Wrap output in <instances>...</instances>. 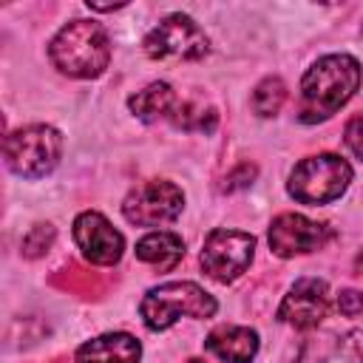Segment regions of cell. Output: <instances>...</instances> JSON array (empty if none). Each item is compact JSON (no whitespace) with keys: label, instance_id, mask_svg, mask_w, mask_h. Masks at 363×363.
<instances>
[{"label":"cell","instance_id":"cell-2","mask_svg":"<svg viewBox=\"0 0 363 363\" xmlns=\"http://www.w3.org/2000/svg\"><path fill=\"white\" fill-rule=\"evenodd\" d=\"M51 62L77 79L99 77L108 68L111 60V40L105 28L94 20H74L60 28V34L51 40Z\"/></svg>","mask_w":363,"mask_h":363},{"label":"cell","instance_id":"cell-7","mask_svg":"<svg viewBox=\"0 0 363 363\" xmlns=\"http://www.w3.org/2000/svg\"><path fill=\"white\" fill-rule=\"evenodd\" d=\"M252 250H255V238L250 233H241V230H213L204 238V247H201V269L213 281L230 284V281H235L250 267Z\"/></svg>","mask_w":363,"mask_h":363},{"label":"cell","instance_id":"cell-21","mask_svg":"<svg viewBox=\"0 0 363 363\" xmlns=\"http://www.w3.org/2000/svg\"><path fill=\"white\" fill-rule=\"evenodd\" d=\"M340 354H343L346 363H363V329H354L343 337Z\"/></svg>","mask_w":363,"mask_h":363},{"label":"cell","instance_id":"cell-12","mask_svg":"<svg viewBox=\"0 0 363 363\" xmlns=\"http://www.w3.org/2000/svg\"><path fill=\"white\" fill-rule=\"evenodd\" d=\"M204 349L213 352L224 363H250L255 357V352H258V335L250 326L224 323V326H216L207 335Z\"/></svg>","mask_w":363,"mask_h":363},{"label":"cell","instance_id":"cell-1","mask_svg":"<svg viewBox=\"0 0 363 363\" xmlns=\"http://www.w3.org/2000/svg\"><path fill=\"white\" fill-rule=\"evenodd\" d=\"M360 62L349 54L320 57L301 79V111L298 119L303 125H315L329 119L337 108H343L357 85H360Z\"/></svg>","mask_w":363,"mask_h":363},{"label":"cell","instance_id":"cell-18","mask_svg":"<svg viewBox=\"0 0 363 363\" xmlns=\"http://www.w3.org/2000/svg\"><path fill=\"white\" fill-rule=\"evenodd\" d=\"M51 244H54V227L51 224H34L23 238V255L40 258L43 252H48Z\"/></svg>","mask_w":363,"mask_h":363},{"label":"cell","instance_id":"cell-4","mask_svg":"<svg viewBox=\"0 0 363 363\" xmlns=\"http://www.w3.org/2000/svg\"><path fill=\"white\" fill-rule=\"evenodd\" d=\"M352 164L335 153L301 159L289 173V196L301 204H329L346 193Z\"/></svg>","mask_w":363,"mask_h":363},{"label":"cell","instance_id":"cell-6","mask_svg":"<svg viewBox=\"0 0 363 363\" xmlns=\"http://www.w3.org/2000/svg\"><path fill=\"white\" fill-rule=\"evenodd\" d=\"M207 51V34L187 14H167L145 37V54L150 60H201Z\"/></svg>","mask_w":363,"mask_h":363},{"label":"cell","instance_id":"cell-9","mask_svg":"<svg viewBox=\"0 0 363 363\" xmlns=\"http://www.w3.org/2000/svg\"><path fill=\"white\" fill-rule=\"evenodd\" d=\"M332 235V227L323 221H312L301 213H281L269 227V250L278 258H292L320 250Z\"/></svg>","mask_w":363,"mask_h":363},{"label":"cell","instance_id":"cell-5","mask_svg":"<svg viewBox=\"0 0 363 363\" xmlns=\"http://www.w3.org/2000/svg\"><path fill=\"white\" fill-rule=\"evenodd\" d=\"M62 153V136L51 125H28L6 136L3 156L11 173L23 179H43L51 173Z\"/></svg>","mask_w":363,"mask_h":363},{"label":"cell","instance_id":"cell-3","mask_svg":"<svg viewBox=\"0 0 363 363\" xmlns=\"http://www.w3.org/2000/svg\"><path fill=\"white\" fill-rule=\"evenodd\" d=\"M213 312H216L213 295L204 292L201 286L190 284V281H173V284L153 286L139 303V315H142L145 326L153 332H164L182 315L213 318Z\"/></svg>","mask_w":363,"mask_h":363},{"label":"cell","instance_id":"cell-14","mask_svg":"<svg viewBox=\"0 0 363 363\" xmlns=\"http://www.w3.org/2000/svg\"><path fill=\"white\" fill-rule=\"evenodd\" d=\"M182 255H184V241L167 230L147 233L145 238L136 241V258L156 269H173L182 261Z\"/></svg>","mask_w":363,"mask_h":363},{"label":"cell","instance_id":"cell-22","mask_svg":"<svg viewBox=\"0 0 363 363\" xmlns=\"http://www.w3.org/2000/svg\"><path fill=\"white\" fill-rule=\"evenodd\" d=\"M337 309H340L346 318H354L357 312H363V292H357V289H343V292H337Z\"/></svg>","mask_w":363,"mask_h":363},{"label":"cell","instance_id":"cell-13","mask_svg":"<svg viewBox=\"0 0 363 363\" xmlns=\"http://www.w3.org/2000/svg\"><path fill=\"white\" fill-rule=\"evenodd\" d=\"M142 346L133 335L111 332L99 335L77 349V363H139Z\"/></svg>","mask_w":363,"mask_h":363},{"label":"cell","instance_id":"cell-23","mask_svg":"<svg viewBox=\"0 0 363 363\" xmlns=\"http://www.w3.org/2000/svg\"><path fill=\"white\" fill-rule=\"evenodd\" d=\"M354 264H357V269H363V252L357 255V261H354Z\"/></svg>","mask_w":363,"mask_h":363},{"label":"cell","instance_id":"cell-19","mask_svg":"<svg viewBox=\"0 0 363 363\" xmlns=\"http://www.w3.org/2000/svg\"><path fill=\"white\" fill-rule=\"evenodd\" d=\"M258 176V167L252 164V162H241L235 170H230L227 176H224V184H221V190L224 193H235V190H244V187H250L252 184V179Z\"/></svg>","mask_w":363,"mask_h":363},{"label":"cell","instance_id":"cell-15","mask_svg":"<svg viewBox=\"0 0 363 363\" xmlns=\"http://www.w3.org/2000/svg\"><path fill=\"white\" fill-rule=\"evenodd\" d=\"M176 102L179 99H176V94H173V88L167 82H150L147 88L136 91L128 99V108L142 122H159V119H170Z\"/></svg>","mask_w":363,"mask_h":363},{"label":"cell","instance_id":"cell-8","mask_svg":"<svg viewBox=\"0 0 363 363\" xmlns=\"http://www.w3.org/2000/svg\"><path fill=\"white\" fill-rule=\"evenodd\" d=\"M184 207V193L164 179L145 182L122 201V216L136 227H156L173 221Z\"/></svg>","mask_w":363,"mask_h":363},{"label":"cell","instance_id":"cell-24","mask_svg":"<svg viewBox=\"0 0 363 363\" xmlns=\"http://www.w3.org/2000/svg\"><path fill=\"white\" fill-rule=\"evenodd\" d=\"M187 363H204V360H187Z\"/></svg>","mask_w":363,"mask_h":363},{"label":"cell","instance_id":"cell-20","mask_svg":"<svg viewBox=\"0 0 363 363\" xmlns=\"http://www.w3.org/2000/svg\"><path fill=\"white\" fill-rule=\"evenodd\" d=\"M343 139H346V147H349L357 159H363V113H357V116L349 119V125H346V130H343Z\"/></svg>","mask_w":363,"mask_h":363},{"label":"cell","instance_id":"cell-11","mask_svg":"<svg viewBox=\"0 0 363 363\" xmlns=\"http://www.w3.org/2000/svg\"><path fill=\"white\" fill-rule=\"evenodd\" d=\"M329 312V289L320 278H301L292 284V289L284 295L278 318L295 329H312L318 326Z\"/></svg>","mask_w":363,"mask_h":363},{"label":"cell","instance_id":"cell-10","mask_svg":"<svg viewBox=\"0 0 363 363\" xmlns=\"http://www.w3.org/2000/svg\"><path fill=\"white\" fill-rule=\"evenodd\" d=\"M74 241L82 250V255L91 264H99V267L116 264L122 258V250H125L122 233L113 230L111 221L102 213H94V210L77 216V221H74Z\"/></svg>","mask_w":363,"mask_h":363},{"label":"cell","instance_id":"cell-17","mask_svg":"<svg viewBox=\"0 0 363 363\" xmlns=\"http://www.w3.org/2000/svg\"><path fill=\"white\" fill-rule=\"evenodd\" d=\"M286 99V85L278 77H267L252 91V111L258 116H275Z\"/></svg>","mask_w":363,"mask_h":363},{"label":"cell","instance_id":"cell-16","mask_svg":"<svg viewBox=\"0 0 363 363\" xmlns=\"http://www.w3.org/2000/svg\"><path fill=\"white\" fill-rule=\"evenodd\" d=\"M170 122L179 128V130H190V133H213L216 130V122H218V113L210 108V105H201V102H176L173 113H170Z\"/></svg>","mask_w":363,"mask_h":363}]
</instances>
